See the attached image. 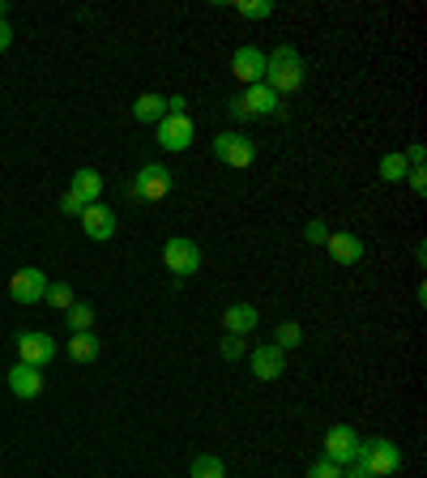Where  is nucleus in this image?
I'll use <instances>...</instances> for the list:
<instances>
[{"mask_svg": "<svg viewBox=\"0 0 427 478\" xmlns=\"http://www.w3.org/2000/svg\"><path fill=\"white\" fill-rule=\"evenodd\" d=\"M303 77H308V69H303L300 52L291 48V43H278L274 52L266 56V86L283 99V94H295V90L303 86Z\"/></svg>", "mask_w": 427, "mask_h": 478, "instance_id": "1", "label": "nucleus"}, {"mask_svg": "<svg viewBox=\"0 0 427 478\" xmlns=\"http://www.w3.org/2000/svg\"><path fill=\"white\" fill-rule=\"evenodd\" d=\"M355 461L372 478H389V474H397V470H402V448H397L389 436H376V440H368V444L359 440Z\"/></svg>", "mask_w": 427, "mask_h": 478, "instance_id": "2", "label": "nucleus"}, {"mask_svg": "<svg viewBox=\"0 0 427 478\" xmlns=\"http://www.w3.org/2000/svg\"><path fill=\"white\" fill-rule=\"evenodd\" d=\"M167 193H171V171L159 167V162H145L142 171H137V179L128 184L133 201H162Z\"/></svg>", "mask_w": 427, "mask_h": 478, "instance_id": "3", "label": "nucleus"}, {"mask_svg": "<svg viewBox=\"0 0 427 478\" xmlns=\"http://www.w3.org/2000/svg\"><path fill=\"white\" fill-rule=\"evenodd\" d=\"M162 261H167V269H171L176 278H188V274L201 269V248H196L193 239L176 235V239H167V244H162Z\"/></svg>", "mask_w": 427, "mask_h": 478, "instance_id": "4", "label": "nucleus"}, {"mask_svg": "<svg viewBox=\"0 0 427 478\" xmlns=\"http://www.w3.org/2000/svg\"><path fill=\"white\" fill-rule=\"evenodd\" d=\"M214 159L240 171V167H252L257 150H252V142L244 137V133H218V137H214Z\"/></svg>", "mask_w": 427, "mask_h": 478, "instance_id": "5", "label": "nucleus"}, {"mask_svg": "<svg viewBox=\"0 0 427 478\" xmlns=\"http://www.w3.org/2000/svg\"><path fill=\"white\" fill-rule=\"evenodd\" d=\"M193 137H196V125L188 116H162L154 142H159L162 150H171V154H184V150L193 145Z\"/></svg>", "mask_w": 427, "mask_h": 478, "instance_id": "6", "label": "nucleus"}, {"mask_svg": "<svg viewBox=\"0 0 427 478\" xmlns=\"http://www.w3.org/2000/svg\"><path fill=\"white\" fill-rule=\"evenodd\" d=\"M9 295H13L18 303H26V308H30V303H39L43 295H48V274H43V269H35V265L18 269V274L9 278Z\"/></svg>", "mask_w": 427, "mask_h": 478, "instance_id": "7", "label": "nucleus"}, {"mask_svg": "<svg viewBox=\"0 0 427 478\" xmlns=\"http://www.w3.org/2000/svg\"><path fill=\"white\" fill-rule=\"evenodd\" d=\"M13 342H18V363H30V368H48L60 351L48 334H18Z\"/></svg>", "mask_w": 427, "mask_h": 478, "instance_id": "8", "label": "nucleus"}, {"mask_svg": "<svg viewBox=\"0 0 427 478\" xmlns=\"http://www.w3.org/2000/svg\"><path fill=\"white\" fill-rule=\"evenodd\" d=\"M355 453H359V436H355V427H346V423H338V427H329L325 431V457L329 461H338L342 470L355 461Z\"/></svg>", "mask_w": 427, "mask_h": 478, "instance_id": "9", "label": "nucleus"}, {"mask_svg": "<svg viewBox=\"0 0 427 478\" xmlns=\"http://www.w3.org/2000/svg\"><path fill=\"white\" fill-rule=\"evenodd\" d=\"M9 393L22 397V402H35L39 393H43V368H30V363L9 368Z\"/></svg>", "mask_w": 427, "mask_h": 478, "instance_id": "10", "label": "nucleus"}, {"mask_svg": "<svg viewBox=\"0 0 427 478\" xmlns=\"http://www.w3.org/2000/svg\"><path fill=\"white\" fill-rule=\"evenodd\" d=\"M325 248H329V256H334L338 265H359V261H363V239L351 235V230H329Z\"/></svg>", "mask_w": 427, "mask_h": 478, "instance_id": "11", "label": "nucleus"}, {"mask_svg": "<svg viewBox=\"0 0 427 478\" xmlns=\"http://www.w3.org/2000/svg\"><path fill=\"white\" fill-rule=\"evenodd\" d=\"M231 73L240 77V82H248V86L266 82V52H257V48H240V52L231 56Z\"/></svg>", "mask_w": 427, "mask_h": 478, "instance_id": "12", "label": "nucleus"}, {"mask_svg": "<svg viewBox=\"0 0 427 478\" xmlns=\"http://www.w3.org/2000/svg\"><path fill=\"white\" fill-rule=\"evenodd\" d=\"M82 230H86L94 244H103V239H111V235H116V213L94 201V205H86V213H82Z\"/></svg>", "mask_w": 427, "mask_h": 478, "instance_id": "13", "label": "nucleus"}, {"mask_svg": "<svg viewBox=\"0 0 427 478\" xmlns=\"http://www.w3.org/2000/svg\"><path fill=\"white\" fill-rule=\"evenodd\" d=\"M286 368V354L278 351V346H257L252 351V376L257 380H278Z\"/></svg>", "mask_w": 427, "mask_h": 478, "instance_id": "14", "label": "nucleus"}, {"mask_svg": "<svg viewBox=\"0 0 427 478\" xmlns=\"http://www.w3.org/2000/svg\"><path fill=\"white\" fill-rule=\"evenodd\" d=\"M240 103L248 107V116H278V111H283V99H278V94H274L266 82L248 86V94H244Z\"/></svg>", "mask_w": 427, "mask_h": 478, "instance_id": "15", "label": "nucleus"}, {"mask_svg": "<svg viewBox=\"0 0 427 478\" xmlns=\"http://www.w3.org/2000/svg\"><path fill=\"white\" fill-rule=\"evenodd\" d=\"M257 320H261V312H257L252 303H231V308L222 312V329H227V334H235V337H244V334H252V329H257Z\"/></svg>", "mask_w": 427, "mask_h": 478, "instance_id": "16", "label": "nucleus"}, {"mask_svg": "<svg viewBox=\"0 0 427 478\" xmlns=\"http://www.w3.org/2000/svg\"><path fill=\"white\" fill-rule=\"evenodd\" d=\"M73 193L82 196L86 205H94V201L103 196V176H99L94 167H82V171H73Z\"/></svg>", "mask_w": 427, "mask_h": 478, "instance_id": "17", "label": "nucleus"}, {"mask_svg": "<svg viewBox=\"0 0 427 478\" xmlns=\"http://www.w3.org/2000/svg\"><path fill=\"white\" fill-rule=\"evenodd\" d=\"M133 116H137L142 125H159L162 116H167V99H162V94H142V99L133 103Z\"/></svg>", "mask_w": 427, "mask_h": 478, "instance_id": "18", "label": "nucleus"}, {"mask_svg": "<svg viewBox=\"0 0 427 478\" xmlns=\"http://www.w3.org/2000/svg\"><path fill=\"white\" fill-rule=\"evenodd\" d=\"M269 346H278V351H295V346H303V329H300V320H283L278 329H274V342Z\"/></svg>", "mask_w": 427, "mask_h": 478, "instance_id": "19", "label": "nucleus"}, {"mask_svg": "<svg viewBox=\"0 0 427 478\" xmlns=\"http://www.w3.org/2000/svg\"><path fill=\"white\" fill-rule=\"evenodd\" d=\"M69 354L77 363H94L99 359V337L94 334H73L69 337Z\"/></svg>", "mask_w": 427, "mask_h": 478, "instance_id": "20", "label": "nucleus"}, {"mask_svg": "<svg viewBox=\"0 0 427 478\" xmlns=\"http://www.w3.org/2000/svg\"><path fill=\"white\" fill-rule=\"evenodd\" d=\"M406 171H410L406 154H385V159H380V179H385V184H397V179H406Z\"/></svg>", "mask_w": 427, "mask_h": 478, "instance_id": "21", "label": "nucleus"}, {"mask_svg": "<svg viewBox=\"0 0 427 478\" xmlns=\"http://www.w3.org/2000/svg\"><path fill=\"white\" fill-rule=\"evenodd\" d=\"M65 317H69V329H73V334H90V325H94V308H90V303H73Z\"/></svg>", "mask_w": 427, "mask_h": 478, "instance_id": "22", "label": "nucleus"}, {"mask_svg": "<svg viewBox=\"0 0 427 478\" xmlns=\"http://www.w3.org/2000/svg\"><path fill=\"white\" fill-rule=\"evenodd\" d=\"M193 478H227V470L214 453H201V457H193Z\"/></svg>", "mask_w": 427, "mask_h": 478, "instance_id": "23", "label": "nucleus"}, {"mask_svg": "<svg viewBox=\"0 0 427 478\" xmlns=\"http://www.w3.org/2000/svg\"><path fill=\"white\" fill-rule=\"evenodd\" d=\"M43 300L52 303V308H60V312H69L73 303H77V300H73V286H69V282H56V286H48V295H43Z\"/></svg>", "mask_w": 427, "mask_h": 478, "instance_id": "24", "label": "nucleus"}, {"mask_svg": "<svg viewBox=\"0 0 427 478\" xmlns=\"http://www.w3.org/2000/svg\"><path fill=\"white\" fill-rule=\"evenodd\" d=\"M235 13H240V18H269V13H274V4H269V0H240V4H235Z\"/></svg>", "mask_w": 427, "mask_h": 478, "instance_id": "25", "label": "nucleus"}, {"mask_svg": "<svg viewBox=\"0 0 427 478\" xmlns=\"http://www.w3.org/2000/svg\"><path fill=\"white\" fill-rule=\"evenodd\" d=\"M218 354H222L227 363H235V359H244V354H248V346H244V337L227 334V337H222V342H218Z\"/></svg>", "mask_w": 427, "mask_h": 478, "instance_id": "26", "label": "nucleus"}, {"mask_svg": "<svg viewBox=\"0 0 427 478\" xmlns=\"http://www.w3.org/2000/svg\"><path fill=\"white\" fill-rule=\"evenodd\" d=\"M308 478H342V465L338 461H329V457H320L312 470H308Z\"/></svg>", "mask_w": 427, "mask_h": 478, "instance_id": "27", "label": "nucleus"}, {"mask_svg": "<svg viewBox=\"0 0 427 478\" xmlns=\"http://www.w3.org/2000/svg\"><path fill=\"white\" fill-rule=\"evenodd\" d=\"M60 213H73V218H82V213H86V201H82V196L69 188V193L60 196Z\"/></svg>", "mask_w": 427, "mask_h": 478, "instance_id": "28", "label": "nucleus"}, {"mask_svg": "<svg viewBox=\"0 0 427 478\" xmlns=\"http://www.w3.org/2000/svg\"><path fill=\"white\" fill-rule=\"evenodd\" d=\"M303 235H308V244H325V239H329V227H325V222H308Z\"/></svg>", "mask_w": 427, "mask_h": 478, "instance_id": "29", "label": "nucleus"}, {"mask_svg": "<svg viewBox=\"0 0 427 478\" xmlns=\"http://www.w3.org/2000/svg\"><path fill=\"white\" fill-rule=\"evenodd\" d=\"M406 179H410V188H414L419 196L427 193V171H423V167H410V171H406Z\"/></svg>", "mask_w": 427, "mask_h": 478, "instance_id": "30", "label": "nucleus"}, {"mask_svg": "<svg viewBox=\"0 0 427 478\" xmlns=\"http://www.w3.org/2000/svg\"><path fill=\"white\" fill-rule=\"evenodd\" d=\"M167 116H188V99H184V94H171V99H167Z\"/></svg>", "mask_w": 427, "mask_h": 478, "instance_id": "31", "label": "nucleus"}, {"mask_svg": "<svg viewBox=\"0 0 427 478\" xmlns=\"http://www.w3.org/2000/svg\"><path fill=\"white\" fill-rule=\"evenodd\" d=\"M227 111H231V120H235V125H244V120H252V116H248V107L240 103V99H231V103H227Z\"/></svg>", "mask_w": 427, "mask_h": 478, "instance_id": "32", "label": "nucleus"}, {"mask_svg": "<svg viewBox=\"0 0 427 478\" xmlns=\"http://www.w3.org/2000/svg\"><path fill=\"white\" fill-rule=\"evenodd\" d=\"M406 162H410V167H423V162H427V145H423V142H419V145H410Z\"/></svg>", "mask_w": 427, "mask_h": 478, "instance_id": "33", "label": "nucleus"}, {"mask_svg": "<svg viewBox=\"0 0 427 478\" xmlns=\"http://www.w3.org/2000/svg\"><path fill=\"white\" fill-rule=\"evenodd\" d=\"M342 478H372V474H368L359 461H351V470H342Z\"/></svg>", "mask_w": 427, "mask_h": 478, "instance_id": "34", "label": "nucleus"}, {"mask_svg": "<svg viewBox=\"0 0 427 478\" xmlns=\"http://www.w3.org/2000/svg\"><path fill=\"white\" fill-rule=\"evenodd\" d=\"M9 43H13V30H9V22H0V52H4Z\"/></svg>", "mask_w": 427, "mask_h": 478, "instance_id": "35", "label": "nucleus"}, {"mask_svg": "<svg viewBox=\"0 0 427 478\" xmlns=\"http://www.w3.org/2000/svg\"><path fill=\"white\" fill-rule=\"evenodd\" d=\"M4 13H9V0H0V22H4Z\"/></svg>", "mask_w": 427, "mask_h": 478, "instance_id": "36", "label": "nucleus"}]
</instances>
